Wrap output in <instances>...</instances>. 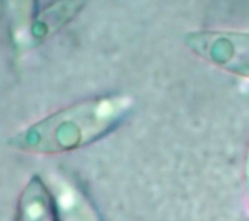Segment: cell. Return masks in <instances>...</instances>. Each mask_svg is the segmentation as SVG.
Instances as JSON below:
<instances>
[{"label": "cell", "mask_w": 249, "mask_h": 221, "mask_svg": "<svg viewBox=\"0 0 249 221\" xmlns=\"http://www.w3.org/2000/svg\"><path fill=\"white\" fill-rule=\"evenodd\" d=\"M4 10L14 45L21 51L35 43L36 0H4Z\"/></svg>", "instance_id": "277c9868"}, {"label": "cell", "mask_w": 249, "mask_h": 221, "mask_svg": "<svg viewBox=\"0 0 249 221\" xmlns=\"http://www.w3.org/2000/svg\"><path fill=\"white\" fill-rule=\"evenodd\" d=\"M52 193L55 221H102L91 201L72 181L55 178Z\"/></svg>", "instance_id": "3957f363"}, {"label": "cell", "mask_w": 249, "mask_h": 221, "mask_svg": "<svg viewBox=\"0 0 249 221\" xmlns=\"http://www.w3.org/2000/svg\"><path fill=\"white\" fill-rule=\"evenodd\" d=\"M19 221H54L55 213L52 195L44 183L32 178L26 185L19 200Z\"/></svg>", "instance_id": "5b68a950"}, {"label": "cell", "mask_w": 249, "mask_h": 221, "mask_svg": "<svg viewBox=\"0 0 249 221\" xmlns=\"http://www.w3.org/2000/svg\"><path fill=\"white\" fill-rule=\"evenodd\" d=\"M85 0H59L46 9L36 19L34 40H40L59 28L79 12Z\"/></svg>", "instance_id": "8992f818"}, {"label": "cell", "mask_w": 249, "mask_h": 221, "mask_svg": "<svg viewBox=\"0 0 249 221\" xmlns=\"http://www.w3.org/2000/svg\"><path fill=\"white\" fill-rule=\"evenodd\" d=\"M188 44L199 55L237 71L249 72V34L195 33Z\"/></svg>", "instance_id": "7a4b0ae2"}, {"label": "cell", "mask_w": 249, "mask_h": 221, "mask_svg": "<svg viewBox=\"0 0 249 221\" xmlns=\"http://www.w3.org/2000/svg\"><path fill=\"white\" fill-rule=\"evenodd\" d=\"M132 101L124 94L99 96L65 107L11 139L18 150L53 154L90 144L116 129L126 117Z\"/></svg>", "instance_id": "6da1fadb"}]
</instances>
